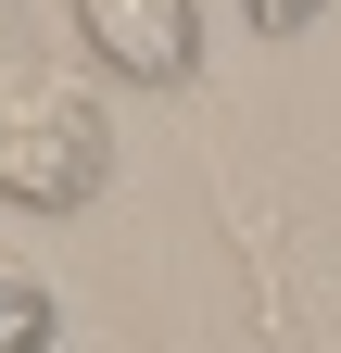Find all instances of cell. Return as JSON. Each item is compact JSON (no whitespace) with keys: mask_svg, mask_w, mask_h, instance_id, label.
I'll return each mask as SVG.
<instances>
[{"mask_svg":"<svg viewBox=\"0 0 341 353\" xmlns=\"http://www.w3.org/2000/svg\"><path fill=\"white\" fill-rule=\"evenodd\" d=\"M114 176V126L76 88H0V202L13 214H89Z\"/></svg>","mask_w":341,"mask_h":353,"instance_id":"1","label":"cell"},{"mask_svg":"<svg viewBox=\"0 0 341 353\" xmlns=\"http://www.w3.org/2000/svg\"><path fill=\"white\" fill-rule=\"evenodd\" d=\"M26 76V26H13V0H0V88Z\"/></svg>","mask_w":341,"mask_h":353,"instance_id":"5","label":"cell"},{"mask_svg":"<svg viewBox=\"0 0 341 353\" xmlns=\"http://www.w3.org/2000/svg\"><path fill=\"white\" fill-rule=\"evenodd\" d=\"M89 63H114V88H190L202 76V13L190 0H76Z\"/></svg>","mask_w":341,"mask_h":353,"instance_id":"2","label":"cell"},{"mask_svg":"<svg viewBox=\"0 0 341 353\" xmlns=\"http://www.w3.org/2000/svg\"><path fill=\"white\" fill-rule=\"evenodd\" d=\"M0 353H51V290L0 278Z\"/></svg>","mask_w":341,"mask_h":353,"instance_id":"3","label":"cell"},{"mask_svg":"<svg viewBox=\"0 0 341 353\" xmlns=\"http://www.w3.org/2000/svg\"><path fill=\"white\" fill-rule=\"evenodd\" d=\"M240 13H253V26H266V38H291V26H316V13H329V0H240Z\"/></svg>","mask_w":341,"mask_h":353,"instance_id":"4","label":"cell"}]
</instances>
